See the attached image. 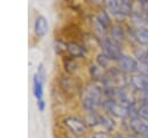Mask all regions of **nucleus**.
<instances>
[{"label":"nucleus","instance_id":"nucleus-2","mask_svg":"<svg viewBox=\"0 0 148 138\" xmlns=\"http://www.w3.org/2000/svg\"><path fill=\"white\" fill-rule=\"evenodd\" d=\"M101 110L102 112H105L110 116H112L116 119H119L120 122L127 121L130 118V112H128V108H126L125 106L120 104L119 102L111 100V99H105L101 106Z\"/></svg>","mask_w":148,"mask_h":138},{"label":"nucleus","instance_id":"nucleus-7","mask_svg":"<svg viewBox=\"0 0 148 138\" xmlns=\"http://www.w3.org/2000/svg\"><path fill=\"white\" fill-rule=\"evenodd\" d=\"M45 67L43 64H39L38 68H37V72L35 73L34 75V79H32V93L38 101H42L44 100L43 99V94H44V81H45Z\"/></svg>","mask_w":148,"mask_h":138},{"label":"nucleus","instance_id":"nucleus-4","mask_svg":"<svg viewBox=\"0 0 148 138\" xmlns=\"http://www.w3.org/2000/svg\"><path fill=\"white\" fill-rule=\"evenodd\" d=\"M59 87L61 92L67 96H75L77 94H81L82 90V87L77 79L69 74H65L59 78Z\"/></svg>","mask_w":148,"mask_h":138},{"label":"nucleus","instance_id":"nucleus-21","mask_svg":"<svg viewBox=\"0 0 148 138\" xmlns=\"http://www.w3.org/2000/svg\"><path fill=\"white\" fill-rule=\"evenodd\" d=\"M90 138H112V135L109 133V132H105L103 130H99V131L92 132Z\"/></svg>","mask_w":148,"mask_h":138},{"label":"nucleus","instance_id":"nucleus-11","mask_svg":"<svg viewBox=\"0 0 148 138\" xmlns=\"http://www.w3.org/2000/svg\"><path fill=\"white\" fill-rule=\"evenodd\" d=\"M98 126L109 133H114L116 129L118 126V123L116 122V118H113L112 116L105 114V112H99V119H98Z\"/></svg>","mask_w":148,"mask_h":138},{"label":"nucleus","instance_id":"nucleus-25","mask_svg":"<svg viewBox=\"0 0 148 138\" xmlns=\"http://www.w3.org/2000/svg\"><path fill=\"white\" fill-rule=\"evenodd\" d=\"M112 138H125V133L121 131L114 132V133H112Z\"/></svg>","mask_w":148,"mask_h":138},{"label":"nucleus","instance_id":"nucleus-1","mask_svg":"<svg viewBox=\"0 0 148 138\" xmlns=\"http://www.w3.org/2000/svg\"><path fill=\"white\" fill-rule=\"evenodd\" d=\"M80 99L81 106L84 111H98L101 109L103 101L105 100L102 85L96 82L84 85L82 87Z\"/></svg>","mask_w":148,"mask_h":138},{"label":"nucleus","instance_id":"nucleus-17","mask_svg":"<svg viewBox=\"0 0 148 138\" xmlns=\"http://www.w3.org/2000/svg\"><path fill=\"white\" fill-rule=\"evenodd\" d=\"M131 49V55L139 61V63H147L148 61V48L142 45H134Z\"/></svg>","mask_w":148,"mask_h":138},{"label":"nucleus","instance_id":"nucleus-14","mask_svg":"<svg viewBox=\"0 0 148 138\" xmlns=\"http://www.w3.org/2000/svg\"><path fill=\"white\" fill-rule=\"evenodd\" d=\"M47 30H49V22H47L46 17L43 15H38L35 20V23H34L35 35L38 38H42L47 34Z\"/></svg>","mask_w":148,"mask_h":138},{"label":"nucleus","instance_id":"nucleus-16","mask_svg":"<svg viewBox=\"0 0 148 138\" xmlns=\"http://www.w3.org/2000/svg\"><path fill=\"white\" fill-rule=\"evenodd\" d=\"M62 65L66 74H69V75H74L80 68V63L77 61V59L69 56H65L62 58Z\"/></svg>","mask_w":148,"mask_h":138},{"label":"nucleus","instance_id":"nucleus-27","mask_svg":"<svg viewBox=\"0 0 148 138\" xmlns=\"http://www.w3.org/2000/svg\"><path fill=\"white\" fill-rule=\"evenodd\" d=\"M143 13H145V16H146V26L148 27V8H146L143 10Z\"/></svg>","mask_w":148,"mask_h":138},{"label":"nucleus","instance_id":"nucleus-28","mask_svg":"<svg viewBox=\"0 0 148 138\" xmlns=\"http://www.w3.org/2000/svg\"><path fill=\"white\" fill-rule=\"evenodd\" d=\"M73 138H87V137H84V136H83V137H73Z\"/></svg>","mask_w":148,"mask_h":138},{"label":"nucleus","instance_id":"nucleus-10","mask_svg":"<svg viewBox=\"0 0 148 138\" xmlns=\"http://www.w3.org/2000/svg\"><path fill=\"white\" fill-rule=\"evenodd\" d=\"M148 86V79L143 75L135 73L128 75V87H131L136 94H141Z\"/></svg>","mask_w":148,"mask_h":138},{"label":"nucleus","instance_id":"nucleus-20","mask_svg":"<svg viewBox=\"0 0 148 138\" xmlns=\"http://www.w3.org/2000/svg\"><path fill=\"white\" fill-rule=\"evenodd\" d=\"M138 117H140L141 119L148 122V104H140L139 103Z\"/></svg>","mask_w":148,"mask_h":138},{"label":"nucleus","instance_id":"nucleus-19","mask_svg":"<svg viewBox=\"0 0 148 138\" xmlns=\"http://www.w3.org/2000/svg\"><path fill=\"white\" fill-rule=\"evenodd\" d=\"M53 48H54V52L59 56L65 57V55L67 56V42L64 39H56L53 43Z\"/></svg>","mask_w":148,"mask_h":138},{"label":"nucleus","instance_id":"nucleus-3","mask_svg":"<svg viewBox=\"0 0 148 138\" xmlns=\"http://www.w3.org/2000/svg\"><path fill=\"white\" fill-rule=\"evenodd\" d=\"M62 125L74 137H83L89 129L82 118H80L77 116H72V115L64 117Z\"/></svg>","mask_w":148,"mask_h":138},{"label":"nucleus","instance_id":"nucleus-18","mask_svg":"<svg viewBox=\"0 0 148 138\" xmlns=\"http://www.w3.org/2000/svg\"><path fill=\"white\" fill-rule=\"evenodd\" d=\"M95 63L97 64V65H99L101 67H103L104 70H109V68H111L112 67V60L104 53V52H102V51H99L97 55H96V57H95Z\"/></svg>","mask_w":148,"mask_h":138},{"label":"nucleus","instance_id":"nucleus-5","mask_svg":"<svg viewBox=\"0 0 148 138\" xmlns=\"http://www.w3.org/2000/svg\"><path fill=\"white\" fill-rule=\"evenodd\" d=\"M116 66H117L121 72H124L125 74L132 75V74L138 73V70H139V61H138L131 53L124 52V53L119 57V59L116 61Z\"/></svg>","mask_w":148,"mask_h":138},{"label":"nucleus","instance_id":"nucleus-8","mask_svg":"<svg viewBox=\"0 0 148 138\" xmlns=\"http://www.w3.org/2000/svg\"><path fill=\"white\" fill-rule=\"evenodd\" d=\"M128 132H132L140 138H148V122L141 119L140 117L128 118L126 121Z\"/></svg>","mask_w":148,"mask_h":138},{"label":"nucleus","instance_id":"nucleus-23","mask_svg":"<svg viewBox=\"0 0 148 138\" xmlns=\"http://www.w3.org/2000/svg\"><path fill=\"white\" fill-rule=\"evenodd\" d=\"M139 103L140 104H148V86L141 94H139Z\"/></svg>","mask_w":148,"mask_h":138},{"label":"nucleus","instance_id":"nucleus-24","mask_svg":"<svg viewBox=\"0 0 148 138\" xmlns=\"http://www.w3.org/2000/svg\"><path fill=\"white\" fill-rule=\"evenodd\" d=\"M45 106H46V104H45V101H44V100L37 102V108H38V110H40V111H44Z\"/></svg>","mask_w":148,"mask_h":138},{"label":"nucleus","instance_id":"nucleus-22","mask_svg":"<svg viewBox=\"0 0 148 138\" xmlns=\"http://www.w3.org/2000/svg\"><path fill=\"white\" fill-rule=\"evenodd\" d=\"M138 73L148 79V63H139Z\"/></svg>","mask_w":148,"mask_h":138},{"label":"nucleus","instance_id":"nucleus-6","mask_svg":"<svg viewBox=\"0 0 148 138\" xmlns=\"http://www.w3.org/2000/svg\"><path fill=\"white\" fill-rule=\"evenodd\" d=\"M101 50L113 63H116L119 59V57L124 53V45H120V44L113 42L112 39H110L109 37H106L103 41H101Z\"/></svg>","mask_w":148,"mask_h":138},{"label":"nucleus","instance_id":"nucleus-12","mask_svg":"<svg viewBox=\"0 0 148 138\" xmlns=\"http://www.w3.org/2000/svg\"><path fill=\"white\" fill-rule=\"evenodd\" d=\"M88 53V49L80 42H67V56L75 59L84 58Z\"/></svg>","mask_w":148,"mask_h":138},{"label":"nucleus","instance_id":"nucleus-9","mask_svg":"<svg viewBox=\"0 0 148 138\" xmlns=\"http://www.w3.org/2000/svg\"><path fill=\"white\" fill-rule=\"evenodd\" d=\"M108 37L112 39L113 42L120 44V45H127V36H126V28L125 24H118L113 23V26L109 29Z\"/></svg>","mask_w":148,"mask_h":138},{"label":"nucleus","instance_id":"nucleus-26","mask_svg":"<svg viewBox=\"0 0 148 138\" xmlns=\"http://www.w3.org/2000/svg\"><path fill=\"white\" fill-rule=\"evenodd\" d=\"M125 138H140V137L134 135V133H132V132H126L125 133Z\"/></svg>","mask_w":148,"mask_h":138},{"label":"nucleus","instance_id":"nucleus-15","mask_svg":"<svg viewBox=\"0 0 148 138\" xmlns=\"http://www.w3.org/2000/svg\"><path fill=\"white\" fill-rule=\"evenodd\" d=\"M94 16H95V19L98 21V23H99L101 26H103L108 31H109V29L113 26V20H112V17H111L110 13L105 9V7L99 8L98 12H97Z\"/></svg>","mask_w":148,"mask_h":138},{"label":"nucleus","instance_id":"nucleus-13","mask_svg":"<svg viewBox=\"0 0 148 138\" xmlns=\"http://www.w3.org/2000/svg\"><path fill=\"white\" fill-rule=\"evenodd\" d=\"M89 74L91 77L92 82L103 85L106 78V70H104L103 67H101L99 65H97L96 63H91L89 65Z\"/></svg>","mask_w":148,"mask_h":138}]
</instances>
